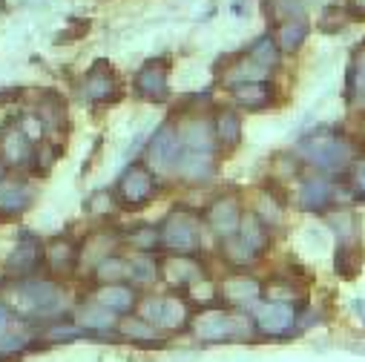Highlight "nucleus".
<instances>
[{
    "label": "nucleus",
    "mask_w": 365,
    "mask_h": 362,
    "mask_svg": "<svg viewBox=\"0 0 365 362\" xmlns=\"http://www.w3.org/2000/svg\"><path fill=\"white\" fill-rule=\"evenodd\" d=\"M35 190L26 178L4 175L0 178V216H21L32 207Z\"/></svg>",
    "instance_id": "22"
},
{
    "label": "nucleus",
    "mask_w": 365,
    "mask_h": 362,
    "mask_svg": "<svg viewBox=\"0 0 365 362\" xmlns=\"http://www.w3.org/2000/svg\"><path fill=\"white\" fill-rule=\"evenodd\" d=\"M181 152H185V144H181V133L173 121H164L155 127V133L147 138L144 147V164L155 172V175H175Z\"/></svg>",
    "instance_id": "8"
},
{
    "label": "nucleus",
    "mask_w": 365,
    "mask_h": 362,
    "mask_svg": "<svg viewBox=\"0 0 365 362\" xmlns=\"http://www.w3.org/2000/svg\"><path fill=\"white\" fill-rule=\"evenodd\" d=\"M93 279L98 282V288H101V285H121V282H127V279H130V259H124V256H118V253L107 256L104 262L96 264Z\"/></svg>",
    "instance_id": "29"
},
{
    "label": "nucleus",
    "mask_w": 365,
    "mask_h": 362,
    "mask_svg": "<svg viewBox=\"0 0 365 362\" xmlns=\"http://www.w3.org/2000/svg\"><path fill=\"white\" fill-rule=\"evenodd\" d=\"M32 345V336L29 333H4L0 336V356H15V353H24L26 348Z\"/></svg>",
    "instance_id": "36"
},
{
    "label": "nucleus",
    "mask_w": 365,
    "mask_h": 362,
    "mask_svg": "<svg viewBox=\"0 0 365 362\" xmlns=\"http://www.w3.org/2000/svg\"><path fill=\"white\" fill-rule=\"evenodd\" d=\"M297 155L302 164L314 167L319 175L345 178L359 158L354 150V141L334 127H314L297 141Z\"/></svg>",
    "instance_id": "1"
},
{
    "label": "nucleus",
    "mask_w": 365,
    "mask_h": 362,
    "mask_svg": "<svg viewBox=\"0 0 365 362\" xmlns=\"http://www.w3.org/2000/svg\"><path fill=\"white\" fill-rule=\"evenodd\" d=\"M348 24H351V12H345V9H325V21H322L319 26H322V32L336 35V32L345 29Z\"/></svg>",
    "instance_id": "38"
},
{
    "label": "nucleus",
    "mask_w": 365,
    "mask_h": 362,
    "mask_svg": "<svg viewBox=\"0 0 365 362\" xmlns=\"http://www.w3.org/2000/svg\"><path fill=\"white\" fill-rule=\"evenodd\" d=\"M213 138L219 152H233L242 144V115L236 107H219L213 115Z\"/></svg>",
    "instance_id": "23"
},
{
    "label": "nucleus",
    "mask_w": 365,
    "mask_h": 362,
    "mask_svg": "<svg viewBox=\"0 0 365 362\" xmlns=\"http://www.w3.org/2000/svg\"><path fill=\"white\" fill-rule=\"evenodd\" d=\"M190 333L202 345L253 342L259 336L250 314L236 311V308H202L190 322Z\"/></svg>",
    "instance_id": "2"
},
{
    "label": "nucleus",
    "mask_w": 365,
    "mask_h": 362,
    "mask_svg": "<svg viewBox=\"0 0 365 362\" xmlns=\"http://www.w3.org/2000/svg\"><path fill=\"white\" fill-rule=\"evenodd\" d=\"M150 325H155L161 333H181V331H190V322H193V308H190V299L181 296V294H150V296H141L138 302V311Z\"/></svg>",
    "instance_id": "5"
},
{
    "label": "nucleus",
    "mask_w": 365,
    "mask_h": 362,
    "mask_svg": "<svg viewBox=\"0 0 365 362\" xmlns=\"http://www.w3.org/2000/svg\"><path fill=\"white\" fill-rule=\"evenodd\" d=\"M72 319H75V325H78L86 336H104V333H115L121 316H115L113 311H107L101 302L89 299V302H81V305L75 308Z\"/></svg>",
    "instance_id": "19"
},
{
    "label": "nucleus",
    "mask_w": 365,
    "mask_h": 362,
    "mask_svg": "<svg viewBox=\"0 0 365 362\" xmlns=\"http://www.w3.org/2000/svg\"><path fill=\"white\" fill-rule=\"evenodd\" d=\"M118 202H115V196H110L107 190H98V193H93L86 199V213H93V216H104V213H110L113 207H115Z\"/></svg>",
    "instance_id": "37"
},
{
    "label": "nucleus",
    "mask_w": 365,
    "mask_h": 362,
    "mask_svg": "<svg viewBox=\"0 0 365 362\" xmlns=\"http://www.w3.org/2000/svg\"><path fill=\"white\" fill-rule=\"evenodd\" d=\"M155 279H161V264L155 262L153 253H133L130 256V282L135 288L153 285Z\"/></svg>",
    "instance_id": "32"
},
{
    "label": "nucleus",
    "mask_w": 365,
    "mask_h": 362,
    "mask_svg": "<svg viewBox=\"0 0 365 362\" xmlns=\"http://www.w3.org/2000/svg\"><path fill=\"white\" fill-rule=\"evenodd\" d=\"M328 227L336 236V244H356L359 239V219L351 207H336L328 216Z\"/></svg>",
    "instance_id": "28"
},
{
    "label": "nucleus",
    "mask_w": 365,
    "mask_h": 362,
    "mask_svg": "<svg viewBox=\"0 0 365 362\" xmlns=\"http://www.w3.org/2000/svg\"><path fill=\"white\" fill-rule=\"evenodd\" d=\"M12 319H15V311H12L6 302H0V336H4V333L9 331Z\"/></svg>",
    "instance_id": "40"
},
{
    "label": "nucleus",
    "mask_w": 365,
    "mask_h": 362,
    "mask_svg": "<svg viewBox=\"0 0 365 362\" xmlns=\"http://www.w3.org/2000/svg\"><path fill=\"white\" fill-rule=\"evenodd\" d=\"M158 227H161V250H167L170 256H199L205 242V219L193 207L175 205Z\"/></svg>",
    "instance_id": "4"
},
{
    "label": "nucleus",
    "mask_w": 365,
    "mask_h": 362,
    "mask_svg": "<svg viewBox=\"0 0 365 362\" xmlns=\"http://www.w3.org/2000/svg\"><path fill=\"white\" fill-rule=\"evenodd\" d=\"M354 15L365 18V0H351V18H354Z\"/></svg>",
    "instance_id": "42"
},
{
    "label": "nucleus",
    "mask_w": 365,
    "mask_h": 362,
    "mask_svg": "<svg viewBox=\"0 0 365 362\" xmlns=\"http://www.w3.org/2000/svg\"><path fill=\"white\" fill-rule=\"evenodd\" d=\"M245 55L270 72V69L279 66V55H282V52H279V46H277V41H273V35H262V38H256V41L245 49Z\"/></svg>",
    "instance_id": "33"
},
{
    "label": "nucleus",
    "mask_w": 365,
    "mask_h": 362,
    "mask_svg": "<svg viewBox=\"0 0 365 362\" xmlns=\"http://www.w3.org/2000/svg\"><path fill=\"white\" fill-rule=\"evenodd\" d=\"M345 101L354 113L365 115V38L351 49L345 72Z\"/></svg>",
    "instance_id": "20"
},
{
    "label": "nucleus",
    "mask_w": 365,
    "mask_h": 362,
    "mask_svg": "<svg viewBox=\"0 0 365 362\" xmlns=\"http://www.w3.org/2000/svg\"><path fill=\"white\" fill-rule=\"evenodd\" d=\"M115 333H118L121 339L133 342V345H161V336H164V333H161L155 325H150L141 314H127V316H121Z\"/></svg>",
    "instance_id": "26"
},
{
    "label": "nucleus",
    "mask_w": 365,
    "mask_h": 362,
    "mask_svg": "<svg viewBox=\"0 0 365 362\" xmlns=\"http://www.w3.org/2000/svg\"><path fill=\"white\" fill-rule=\"evenodd\" d=\"M161 276L167 279V285L173 291H190L207 279L199 256H167L161 262Z\"/></svg>",
    "instance_id": "16"
},
{
    "label": "nucleus",
    "mask_w": 365,
    "mask_h": 362,
    "mask_svg": "<svg viewBox=\"0 0 365 362\" xmlns=\"http://www.w3.org/2000/svg\"><path fill=\"white\" fill-rule=\"evenodd\" d=\"M81 98L89 104H118L124 98V86L110 61H96L81 78Z\"/></svg>",
    "instance_id": "9"
},
{
    "label": "nucleus",
    "mask_w": 365,
    "mask_h": 362,
    "mask_svg": "<svg viewBox=\"0 0 365 362\" xmlns=\"http://www.w3.org/2000/svg\"><path fill=\"white\" fill-rule=\"evenodd\" d=\"M158 193V175L144 164L133 161L115 181V202L124 210H141L147 207Z\"/></svg>",
    "instance_id": "7"
},
{
    "label": "nucleus",
    "mask_w": 365,
    "mask_h": 362,
    "mask_svg": "<svg viewBox=\"0 0 365 362\" xmlns=\"http://www.w3.org/2000/svg\"><path fill=\"white\" fill-rule=\"evenodd\" d=\"M351 311H354V316L365 325V299H354V302H351Z\"/></svg>",
    "instance_id": "41"
},
{
    "label": "nucleus",
    "mask_w": 365,
    "mask_h": 362,
    "mask_svg": "<svg viewBox=\"0 0 365 362\" xmlns=\"http://www.w3.org/2000/svg\"><path fill=\"white\" fill-rule=\"evenodd\" d=\"M230 95H233V104L239 110H247V113H267L273 104H277V86L270 81H245V83H236L230 86Z\"/></svg>",
    "instance_id": "17"
},
{
    "label": "nucleus",
    "mask_w": 365,
    "mask_h": 362,
    "mask_svg": "<svg viewBox=\"0 0 365 362\" xmlns=\"http://www.w3.org/2000/svg\"><path fill=\"white\" fill-rule=\"evenodd\" d=\"M308 32H311L308 18H294V21H282V24H277L273 41H277V46H279L282 55H297V52L305 46Z\"/></svg>",
    "instance_id": "27"
},
{
    "label": "nucleus",
    "mask_w": 365,
    "mask_h": 362,
    "mask_svg": "<svg viewBox=\"0 0 365 362\" xmlns=\"http://www.w3.org/2000/svg\"><path fill=\"white\" fill-rule=\"evenodd\" d=\"M242 216H245V210H242L239 196L227 193V196H216V199L207 205V210H205L202 219H205V224L210 227V233H213L219 242H225V239H230V236L239 233Z\"/></svg>",
    "instance_id": "12"
},
{
    "label": "nucleus",
    "mask_w": 365,
    "mask_h": 362,
    "mask_svg": "<svg viewBox=\"0 0 365 362\" xmlns=\"http://www.w3.org/2000/svg\"><path fill=\"white\" fill-rule=\"evenodd\" d=\"M334 193H336V178L317 172V175H308V178L299 181L297 202L305 213H328V210L336 207Z\"/></svg>",
    "instance_id": "15"
},
{
    "label": "nucleus",
    "mask_w": 365,
    "mask_h": 362,
    "mask_svg": "<svg viewBox=\"0 0 365 362\" xmlns=\"http://www.w3.org/2000/svg\"><path fill=\"white\" fill-rule=\"evenodd\" d=\"M43 264L49 267V274L55 276H69L81 267V244L72 242L69 236H55L46 242V259Z\"/></svg>",
    "instance_id": "21"
},
{
    "label": "nucleus",
    "mask_w": 365,
    "mask_h": 362,
    "mask_svg": "<svg viewBox=\"0 0 365 362\" xmlns=\"http://www.w3.org/2000/svg\"><path fill=\"white\" fill-rule=\"evenodd\" d=\"M219 170L216 150H185L175 170V178L187 181V185H205Z\"/></svg>",
    "instance_id": "18"
},
{
    "label": "nucleus",
    "mask_w": 365,
    "mask_h": 362,
    "mask_svg": "<svg viewBox=\"0 0 365 362\" xmlns=\"http://www.w3.org/2000/svg\"><path fill=\"white\" fill-rule=\"evenodd\" d=\"M43 259H46V244H43L35 233L24 230V233L18 236V242H15V247L9 250L6 262H4V270H6V276H9L12 282L32 279V276H38Z\"/></svg>",
    "instance_id": "10"
},
{
    "label": "nucleus",
    "mask_w": 365,
    "mask_h": 362,
    "mask_svg": "<svg viewBox=\"0 0 365 362\" xmlns=\"http://www.w3.org/2000/svg\"><path fill=\"white\" fill-rule=\"evenodd\" d=\"M121 242L130 244L135 253H155V250H161V227L158 224H135L133 230L121 233Z\"/></svg>",
    "instance_id": "31"
},
{
    "label": "nucleus",
    "mask_w": 365,
    "mask_h": 362,
    "mask_svg": "<svg viewBox=\"0 0 365 362\" xmlns=\"http://www.w3.org/2000/svg\"><path fill=\"white\" fill-rule=\"evenodd\" d=\"M267 15L277 24L305 18V0H267Z\"/></svg>",
    "instance_id": "35"
},
{
    "label": "nucleus",
    "mask_w": 365,
    "mask_h": 362,
    "mask_svg": "<svg viewBox=\"0 0 365 362\" xmlns=\"http://www.w3.org/2000/svg\"><path fill=\"white\" fill-rule=\"evenodd\" d=\"M58 152H61V147H58L55 141L43 138V141H38V144H35V155H32V164H29V167H32L35 172L46 175V172H49V170L55 167V161L61 158Z\"/></svg>",
    "instance_id": "34"
},
{
    "label": "nucleus",
    "mask_w": 365,
    "mask_h": 362,
    "mask_svg": "<svg viewBox=\"0 0 365 362\" xmlns=\"http://www.w3.org/2000/svg\"><path fill=\"white\" fill-rule=\"evenodd\" d=\"M239 242L259 259V256H264L267 250H270V242H273V236H270V227L256 216V213H245L242 216V224H239Z\"/></svg>",
    "instance_id": "25"
},
{
    "label": "nucleus",
    "mask_w": 365,
    "mask_h": 362,
    "mask_svg": "<svg viewBox=\"0 0 365 362\" xmlns=\"http://www.w3.org/2000/svg\"><path fill=\"white\" fill-rule=\"evenodd\" d=\"M6 305L12 311H18L24 319H46V322H55L63 316V305H66V296H63V288L52 279H21L9 288L6 294Z\"/></svg>",
    "instance_id": "3"
},
{
    "label": "nucleus",
    "mask_w": 365,
    "mask_h": 362,
    "mask_svg": "<svg viewBox=\"0 0 365 362\" xmlns=\"http://www.w3.org/2000/svg\"><path fill=\"white\" fill-rule=\"evenodd\" d=\"M219 299L227 308L245 311V308H253L259 299H264V285L250 274H230L219 285Z\"/></svg>",
    "instance_id": "14"
},
{
    "label": "nucleus",
    "mask_w": 365,
    "mask_h": 362,
    "mask_svg": "<svg viewBox=\"0 0 365 362\" xmlns=\"http://www.w3.org/2000/svg\"><path fill=\"white\" fill-rule=\"evenodd\" d=\"M308 302L297 305V302H279V299H259L247 314L256 325V333L264 339H288L297 336V325H299V314Z\"/></svg>",
    "instance_id": "6"
},
{
    "label": "nucleus",
    "mask_w": 365,
    "mask_h": 362,
    "mask_svg": "<svg viewBox=\"0 0 365 362\" xmlns=\"http://www.w3.org/2000/svg\"><path fill=\"white\" fill-rule=\"evenodd\" d=\"M93 299L101 302V305H104L107 311H113L115 316H127V314H135V311H138L141 294L135 291L133 282H121V285H101Z\"/></svg>",
    "instance_id": "24"
},
{
    "label": "nucleus",
    "mask_w": 365,
    "mask_h": 362,
    "mask_svg": "<svg viewBox=\"0 0 365 362\" xmlns=\"http://www.w3.org/2000/svg\"><path fill=\"white\" fill-rule=\"evenodd\" d=\"M348 181H351V187L356 190V199L365 202V155L354 161V167L348 172Z\"/></svg>",
    "instance_id": "39"
},
{
    "label": "nucleus",
    "mask_w": 365,
    "mask_h": 362,
    "mask_svg": "<svg viewBox=\"0 0 365 362\" xmlns=\"http://www.w3.org/2000/svg\"><path fill=\"white\" fill-rule=\"evenodd\" d=\"M362 262H365V253L356 244H336L334 247V270L342 276V279H356L359 270H362Z\"/></svg>",
    "instance_id": "30"
},
{
    "label": "nucleus",
    "mask_w": 365,
    "mask_h": 362,
    "mask_svg": "<svg viewBox=\"0 0 365 362\" xmlns=\"http://www.w3.org/2000/svg\"><path fill=\"white\" fill-rule=\"evenodd\" d=\"M35 144L38 141L24 130L21 121H9L0 130V161H4V167H29Z\"/></svg>",
    "instance_id": "13"
},
{
    "label": "nucleus",
    "mask_w": 365,
    "mask_h": 362,
    "mask_svg": "<svg viewBox=\"0 0 365 362\" xmlns=\"http://www.w3.org/2000/svg\"><path fill=\"white\" fill-rule=\"evenodd\" d=\"M4 170H6V167H4V161H0V178H4Z\"/></svg>",
    "instance_id": "43"
},
{
    "label": "nucleus",
    "mask_w": 365,
    "mask_h": 362,
    "mask_svg": "<svg viewBox=\"0 0 365 362\" xmlns=\"http://www.w3.org/2000/svg\"><path fill=\"white\" fill-rule=\"evenodd\" d=\"M135 95L147 104H164L170 98V63L164 58H153L147 61L133 81Z\"/></svg>",
    "instance_id": "11"
}]
</instances>
